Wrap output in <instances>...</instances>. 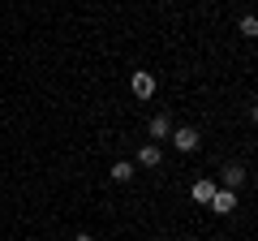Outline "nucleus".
<instances>
[{"label": "nucleus", "instance_id": "nucleus-1", "mask_svg": "<svg viewBox=\"0 0 258 241\" xmlns=\"http://www.w3.org/2000/svg\"><path fill=\"white\" fill-rule=\"evenodd\" d=\"M168 142H172V147L181 151V155H189V151H198V147H203V134L194 130V125H172Z\"/></svg>", "mask_w": 258, "mask_h": 241}, {"label": "nucleus", "instance_id": "nucleus-2", "mask_svg": "<svg viewBox=\"0 0 258 241\" xmlns=\"http://www.w3.org/2000/svg\"><path fill=\"white\" fill-rule=\"evenodd\" d=\"M129 91L138 95V99H151V95H155V74H147V69H134V78H129Z\"/></svg>", "mask_w": 258, "mask_h": 241}, {"label": "nucleus", "instance_id": "nucleus-3", "mask_svg": "<svg viewBox=\"0 0 258 241\" xmlns=\"http://www.w3.org/2000/svg\"><path fill=\"white\" fill-rule=\"evenodd\" d=\"M207 207H211V211L215 215H232V211H237V190H215V198H211V203H207Z\"/></svg>", "mask_w": 258, "mask_h": 241}, {"label": "nucleus", "instance_id": "nucleus-4", "mask_svg": "<svg viewBox=\"0 0 258 241\" xmlns=\"http://www.w3.org/2000/svg\"><path fill=\"white\" fill-rule=\"evenodd\" d=\"M220 181H224V190H241L245 186V164H224V172H220Z\"/></svg>", "mask_w": 258, "mask_h": 241}, {"label": "nucleus", "instance_id": "nucleus-5", "mask_svg": "<svg viewBox=\"0 0 258 241\" xmlns=\"http://www.w3.org/2000/svg\"><path fill=\"white\" fill-rule=\"evenodd\" d=\"M215 190H220V186H215V181H211V176H198V181H194V186H189V194H194V203H211V198H215Z\"/></svg>", "mask_w": 258, "mask_h": 241}, {"label": "nucleus", "instance_id": "nucleus-6", "mask_svg": "<svg viewBox=\"0 0 258 241\" xmlns=\"http://www.w3.org/2000/svg\"><path fill=\"white\" fill-rule=\"evenodd\" d=\"M138 164H142V168H159V164H164L159 142H142V147H138Z\"/></svg>", "mask_w": 258, "mask_h": 241}, {"label": "nucleus", "instance_id": "nucleus-7", "mask_svg": "<svg viewBox=\"0 0 258 241\" xmlns=\"http://www.w3.org/2000/svg\"><path fill=\"white\" fill-rule=\"evenodd\" d=\"M147 134H151L147 142H164L168 134H172V116H151V125H147Z\"/></svg>", "mask_w": 258, "mask_h": 241}, {"label": "nucleus", "instance_id": "nucleus-8", "mask_svg": "<svg viewBox=\"0 0 258 241\" xmlns=\"http://www.w3.org/2000/svg\"><path fill=\"white\" fill-rule=\"evenodd\" d=\"M112 181H116V186L134 181V164H129V159H116V164H112Z\"/></svg>", "mask_w": 258, "mask_h": 241}, {"label": "nucleus", "instance_id": "nucleus-9", "mask_svg": "<svg viewBox=\"0 0 258 241\" xmlns=\"http://www.w3.org/2000/svg\"><path fill=\"white\" fill-rule=\"evenodd\" d=\"M241 35H245V39H258V18H254V13L241 18Z\"/></svg>", "mask_w": 258, "mask_h": 241}, {"label": "nucleus", "instance_id": "nucleus-10", "mask_svg": "<svg viewBox=\"0 0 258 241\" xmlns=\"http://www.w3.org/2000/svg\"><path fill=\"white\" fill-rule=\"evenodd\" d=\"M78 241H95V237H91V232H78Z\"/></svg>", "mask_w": 258, "mask_h": 241}, {"label": "nucleus", "instance_id": "nucleus-11", "mask_svg": "<svg viewBox=\"0 0 258 241\" xmlns=\"http://www.w3.org/2000/svg\"><path fill=\"white\" fill-rule=\"evenodd\" d=\"M254 120H258V103H254Z\"/></svg>", "mask_w": 258, "mask_h": 241}]
</instances>
